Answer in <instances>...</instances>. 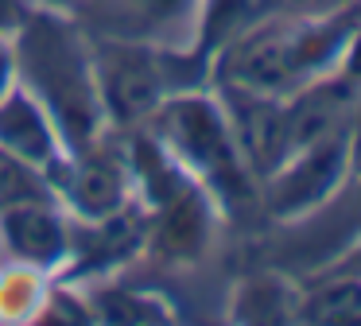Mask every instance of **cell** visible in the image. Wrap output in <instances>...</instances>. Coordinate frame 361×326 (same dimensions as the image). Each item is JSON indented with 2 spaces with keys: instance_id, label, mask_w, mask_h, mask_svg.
I'll list each match as a JSON object with an SVG mask.
<instances>
[{
  "instance_id": "cell-3",
  "label": "cell",
  "mask_w": 361,
  "mask_h": 326,
  "mask_svg": "<svg viewBox=\"0 0 361 326\" xmlns=\"http://www.w3.org/2000/svg\"><path fill=\"white\" fill-rule=\"evenodd\" d=\"M345 132H350V171L361 175V109H357V116H353V124Z\"/></svg>"
},
{
  "instance_id": "cell-2",
  "label": "cell",
  "mask_w": 361,
  "mask_h": 326,
  "mask_svg": "<svg viewBox=\"0 0 361 326\" xmlns=\"http://www.w3.org/2000/svg\"><path fill=\"white\" fill-rule=\"evenodd\" d=\"M345 82L361 90V31H353V47H350V62H345Z\"/></svg>"
},
{
  "instance_id": "cell-4",
  "label": "cell",
  "mask_w": 361,
  "mask_h": 326,
  "mask_svg": "<svg viewBox=\"0 0 361 326\" xmlns=\"http://www.w3.org/2000/svg\"><path fill=\"white\" fill-rule=\"evenodd\" d=\"M350 260H353V272H350V276H361V245L353 248V256H350Z\"/></svg>"
},
{
  "instance_id": "cell-1",
  "label": "cell",
  "mask_w": 361,
  "mask_h": 326,
  "mask_svg": "<svg viewBox=\"0 0 361 326\" xmlns=\"http://www.w3.org/2000/svg\"><path fill=\"white\" fill-rule=\"evenodd\" d=\"M307 318H314V322H353V318H361V276H342L338 284H326L307 303Z\"/></svg>"
}]
</instances>
